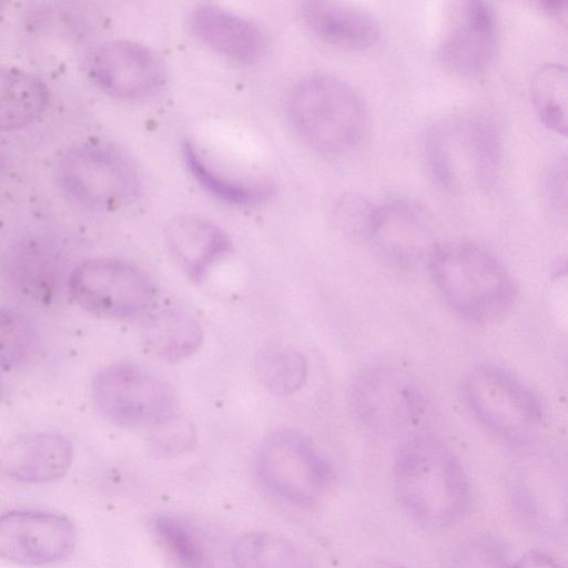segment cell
Masks as SVG:
<instances>
[{
    "instance_id": "19",
    "label": "cell",
    "mask_w": 568,
    "mask_h": 568,
    "mask_svg": "<svg viewBox=\"0 0 568 568\" xmlns=\"http://www.w3.org/2000/svg\"><path fill=\"white\" fill-rule=\"evenodd\" d=\"M48 102L49 90L41 79L17 68L0 67V130L32 123Z\"/></svg>"
},
{
    "instance_id": "3",
    "label": "cell",
    "mask_w": 568,
    "mask_h": 568,
    "mask_svg": "<svg viewBox=\"0 0 568 568\" xmlns=\"http://www.w3.org/2000/svg\"><path fill=\"white\" fill-rule=\"evenodd\" d=\"M428 266L446 303L467 321L495 322L514 304L516 285L511 274L481 245L464 241L437 244Z\"/></svg>"
},
{
    "instance_id": "17",
    "label": "cell",
    "mask_w": 568,
    "mask_h": 568,
    "mask_svg": "<svg viewBox=\"0 0 568 568\" xmlns=\"http://www.w3.org/2000/svg\"><path fill=\"white\" fill-rule=\"evenodd\" d=\"M190 24L200 41L232 60L253 62L264 52L265 39L258 27L219 6L199 4Z\"/></svg>"
},
{
    "instance_id": "1",
    "label": "cell",
    "mask_w": 568,
    "mask_h": 568,
    "mask_svg": "<svg viewBox=\"0 0 568 568\" xmlns=\"http://www.w3.org/2000/svg\"><path fill=\"white\" fill-rule=\"evenodd\" d=\"M394 483L403 508L428 529L456 524L468 507V483L459 462L432 437L416 436L399 448Z\"/></svg>"
},
{
    "instance_id": "26",
    "label": "cell",
    "mask_w": 568,
    "mask_h": 568,
    "mask_svg": "<svg viewBox=\"0 0 568 568\" xmlns=\"http://www.w3.org/2000/svg\"><path fill=\"white\" fill-rule=\"evenodd\" d=\"M38 344L33 324L21 313L0 308V368H12L29 359Z\"/></svg>"
},
{
    "instance_id": "34",
    "label": "cell",
    "mask_w": 568,
    "mask_h": 568,
    "mask_svg": "<svg viewBox=\"0 0 568 568\" xmlns=\"http://www.w3.org/2000/svg\"><path fill=\"white\" fill-rule=\"evenodd\" d=\"M2 160H3V158H2V148H1V144H0V168H1V164H2Z\"/></svg>"
},
{
    "instance_id": "20",
    "label": "cell",
    "mask_w": 568,
    "mask_h": 568,
    "mask_svg": "<svg viewBox=\"0 0 568 568\" xmlns=\"http://www.w3.org/2000/svg\"><path fill=\"white\" fill-rule=\"evenodd\" d=\"M146 348L165 361H179L193 354L202 342L199 323L187 313L166 308L151 315L143 325Z\"/></svg>"
},
{
    "instance_id": "35",
    "label": "cell",
    "mask_w": 568,
    "mask_h": 568,
    "mask_svg": "<svg viewBox=\"0 0 568 568\" xmlns=\"http://www.w3.org/2000/svg\"><path fill=\"white\" fill-rule=\"evenodd\" d=\"M0 392H1V388H0Z\"/></svg>"
},
{
    "instance_id": "25",
    "label": "cell",
    "mask_w": 568,
    "mask_h": 568,
    "mask_svg": "<svg viewBox=\"0 0 568 568\" xmlns=\"http://www.w3.org/2000/svg\"><path fill=\"white\" fill-rule=\"evenodd\" d=\"M255 371L264 387L281 396L296 393L307 376V365L303 355L281 346L260 351L255 358Z\"/></svg>"
},
{
    "instance_id": "18",
    "label": "cell",
    "mask_w": 568,
    "mask_h": 568,
    "mask_svg": "<svg viewBox=\"0 0 568 568\" xmlns=\"http://www.w3.org/2000/svg\"><path fill=\"white\" fill-rule=\"evenodd\" d=\"M165 240L174 260L195 282L202 281L231 250L226 233L214 222L196 215L172 220L166 226Z\"/></svg>"
},
{
    "instance_id": "23",
    "label": "cell",
    "mask_w": 568,
    "mask_h": 568,
    "mask_svg": "<svg viewBox=\"0 0 568 568\" xmlns=\"http://www.w3.org/2000/svg\"><path fill=\"white\" fill-rule=\"evenodd\" d=\"M159 547L175 568H214L204 538L189 523L171 515H158L150 523Z\"/></svg>"
},
{
    "instance_id": "22",
    "label": "cell",
    "mask_w": 568,
    "mask_h": 568,
    "mask_svg": "<svg viewBox=\"0 0 568 568\" xmlns=\"http://www.w3.org/2000/svg\"><path fill=\"white\" fill-rule=\"evenodd\" d=\"M185 164L207 192L214 196L237 205L263 203L273 194L271 182L262 180H241L227 175L212 166L199 154L193 143L185 141L182 146Z\"/></svg>"
},
{
    "instance_id": "32",
    "label": "cell",
    "mask_w": 568,
    "mask_h": 568,
    "mask_svg": "<svg viewBox=\"0 0 568 568\" xmlns=\"http://www.w3.org/2000/svg\"><path fill=\"white\" fill-rule=\"evenodd\" d=\"M538 4L550 18L557 20L562 26H566L567 6L565 1H541L538 2Z\"/></svg>"
},
{
    "instance_id": "13",
    "label": "cell",
    "mask_w": 568,
    "mask_h": 568,
    "mask_svg": "<svg viewBox=\"0 0 568 568\" xmlns=\"http://www.w3.org/2000/svg\"><path fill=\"white\" fill-rule=\"evenodd\" d=\"M85 67L100 89L121 99L148 97L164 80V68L159 57L132 41L114 40L94 47L87 57Z\"/></svg>"
},
{
    "instance_id": "7",
    "label": "cell",
    "mask_w": 568,
    "mask_h": 568,
    "mask_svg": "<svg viewBox=\"0 0 568 568\" xmlns=\"http://www.w3.org/2000/svg\"><path fill=\"white\" fill-rule=\"evenodd\" d=\"M463 394L473 414L504 438H527L541 422L537 397L503 367L484 364L471 369L464 378Z\"/></svg>"
},
{
    "instance_id": "9",
    "label": "cell",
    "mask_w": 568,
    "mask_h": 568,
    "mask_svg": "<svg viewBox=\"0 0 568 568\" xmlns=\"http://www.w3.org/2000/svg\"><path fill=\"white\" fill-rule=\"evenodd\" d=\"M351 406L367 428L400 434L417 426L426 409L420 388L394 367H374L357 375L351 386Z\"/></svg>"
},
{
    "instance_id": "4",
    "label": "cell",
    "mask_w": 568,
    "mask_h": 568,
    "mask_svg": "<svg viewBox=\"0 0 568 568\" xmlns=\"http://www.w3.org/2000/svg\"><path fill=\"white\" fill-rule=\"evenodd\" d=\"M290 120L300 136L316 152L338 155L363 139L368 112L357 91L329 74L306 77L287 100Z\"/></svg>"
},
{
    "instance_id": "33",
    "label": "cell",
    "mask_w": 568,
    "mask_h": 568,
    "mask_svg": "<svg viewBox=\"0 0 568 568\" xmlns=\"http://www.w3.org/2000/svg\"><path fill=\"white\" fill-rule=\"evenodd\" d=\"M361 568H407L397 562H393L385 559H372L362 565Z\"/></svg>"
},
{
    "instance_id": "27",
    "label": "cell",
    "mask_w": 568,
    "mask_h": 568,
    "mask_svg": "<svg viewBox=\"0 0 568 568\" xmlns=\"http://www.w3.org/2000/svg\"><path fill=\"white\" fill-rule=\"evenodd\" d=\"M376 211L377 205L363 195L347 193L334 205L333 217L337 227L348 237L368 241Z\"/></svg>"
},
{
    "instance_id": "15",
    "label": "cell",
    "mask_w": 568,
    "mask_h": 568,
    "mask_svg": "<svg viewBox=\"0 0 568 568\" xmlns=\"http://www.w3.org/2000/svg\"><path fill=\"white\" fill-rule=\"evenodd\" d=\"M72 457V445L62 435L31 433L11 439L1 448L0 469L17 480L51 481L68 471Z\"/></svg>"
},
{
    "instance_id": "5",
    "label": "cell",
    "mask_w": 568,
    "mask_h": 568,
    "mask_svg": "<svg viewBox=\"0 0 568 568\" xmlns=\"http://www.w3.org/2000/svg\"><path fill=\"white\" fill-rule=\"evenodd\" d=\"M256 471L264 486L294 505H312L326 491L332 468L305 435L281 429L270 434L256 456Z\"/></svg>"
},
{
    "instance_id": "8",
    "label": "cell",
    "mask_w": 568,
    "mask_h": 568,
    "mask_svg": "<svg viewBox=\"0 0 568 568\" xmlns=\"http://www.w3.org/2000/svg\"><path fill=\"white\" fill-rule=\"evenodd\" d=\"M59 181L74 201L93 209H111L131 201L139 191L138 173L113 148L82 143L61 159Z\"/></svg>"
},
{
    "instance_id": "16",
    "label": "cell",
    "mask_w": 568,
    "mask_h": 568,
    "mask_svg": "<svg viewBox=\"0 0 568 568\" xmlns=\"http://www.w3.org/2000/svg\"><path fill=\"white\" fill-rule=\"evenodd\" d=\"M301 16L317 38L344 50H365L379 38L381 29L376 18L352 3L306 1L301 6Z\"/></svg>"
},
{
    "instance_id": "12",
    "label": "cell",
    "mask_w": 568,
    "mask_h": 568,
    "mask_svg": "<svg viewBox=\"0 0 568 568\" xmlns=\"http://www.w3.org/2000/svg\"><path fill=\"white\" fill-rule=\"evenodd\" d=\"M75 529L63 516L38 510H14L0 517V557L20 565L40 566L67 557Z\"/></svg>"
},
{
    "instance_id": "21",
    "label": "cell",
    "mask_w": 568,
    "mask_h": 568,
    "mask_svg": "<svg viewBox=\"0 0 568 568\" xmlns=\"http://www.w3.org/2000/svg\"><path fill=\"white\" fill-rule=\"evenodd\" d=\"M237 568H317L312 557L288 538L271 531H250L232 548Z\"/></svg>"
},
{
    "instance_id": "14",
    "label": "cell",
    "mask_w": 568,
    "mask_h": 568,
    "mask_svg": "<svg viewBox=\"0 0 568 568\" xmlns=\"http://www.w3.org/2000/svg\"><path fill=\"white\" fill-rule=\"evenodd\" d=\"M368 241L387 261L412 265L427 258L437 245L433 222L417 202L406 199L377 205Z\"/></svg>"
},
{
    "instance_id": "2",
    "label": "cell",
    "mask_w": 568,
    "mask_h": 568,
    "mask_svg": "<svg viewBox=\"0 0 568 568\" xmlns=\"http://www.w3.org/2000/svg\"><path fill=\"white\" fill-rule=\"evenodd\" d=\"M424 146L434 178L449 194H477L494 186L501 140L484 115L457 112L437 119L426 130Z\"/></svg>"
},
{
    "instance_id": "11",
    "label": "cell",
    "mask_w": 568,
    "mask_h": 568,
    "mask_svg": "<svg viewBox=\"0 0 568 568\" xmlns=\"http://www.w3.org/2000/svg\"><path fill=\"white\" fill-rule=\"evenodd\" d=\"M498 42L497 16L481 0L452 2L437 43L442 67L459 77H475L493 61Z\"/></svg>"
},
{
    "instance_id": "28",
    "label": "cell",
    "mask_w": 568,
    "mask_h": 568,
    "mask_svg": "<svg viewBox=\"0 0 568 568\" xmlns=\"http://www.w3.org/2000/svg\"><path fill=\"white\" fill-rule=\"evenodd\" d=\"M195 440L194 427L187 420L174 416L152 428L148 449L158 458H174L191 450Z\"/></svg>"
},
{
    "instance_id": "24",
    "label": "cell",
    "mask_w": 568,
    "mask_h": 568,
    "mask_svg": "<svg viewBox=\"0 0 568 568\" xmlns=\"http://www.w3.org/2000/svg\"><path fill=\"white\" fill-rule=\"evenodd\" d=\"M535 110L549 130L567 134V69L559 63L541 65L531 79Z\"/></svg>"
},
{
    "instance_id": "31",
    "label": "cell",
    "mask_w": 568,
    "mask_h": 568,
    "mask_svg": "<svg viewBox=\"0 0 568 568\" xmlns=\"http://www.w3.org/2000/svg\"><path fill=\"white\" fill-rule=\"evenodd\" d=\"M509 568H562L557 561L546 554L539 551H529L523 555Z\"/></svg>"
},
{
    "instance_id": "6",
    "label": "cell",
    "mask_w": 568,
    "mask_h": 568,
    "mask_svg": "<svg viewBox=\"0 0 568 568\" xmlns=\"http://www.w3.org/2000/svg\"><path fill=\"white\" fill-rule=\"evenodd\" d=\"M92 392L100 412L128 428L150 427L175 416L174 390L160 377L131 364H113L98 372Z\"/></svg>"
},
{
    "instance_id": "30",
    "label": "cell",
    "mask_w": 568,
    "mask_h": 568,
    "mask_svg": "<svg viewBox=\"0 0 568 568\" xmlns=\"http://www.w3.org/2000/svg\"><path fill=\"white\" fill-rule=\"evenodd\" d=\"M548 203L558 214L567 212V158L558 156L548 170L546 179Z\"/></svg>"
},
{
    "instance_id": "29",
    "label": "cell",
    "mask_w": 568,
    "mask_h": 568,
    "mask_svg": "<svg viewBox=\"0 0 568 568\" xmlns=\"http://www.w3.org/2000/svg\"><path fill=\"white\" fill-rule=\"evenodd\" d=\"M450 568H509L504 551L489 539L464 544L455 554Z\"/></svg>"
},
{
    "instance_id": "10",
    "label": "cell",
    "mask_w": 568,
    "mask_h": 568,
    "mask_svg": "<svg viewBox=\"0 0 568 568\" xmlns=\"http://www.w3.org/2000/svg\"><path fill=\"white\" fill-rule=\"evenodd\" d=\"M69 286L81 307L104 318L136 316L154 298V287L141 271L112 258L81 263L70 275Z\"/></svg>"
}]
</instances>
